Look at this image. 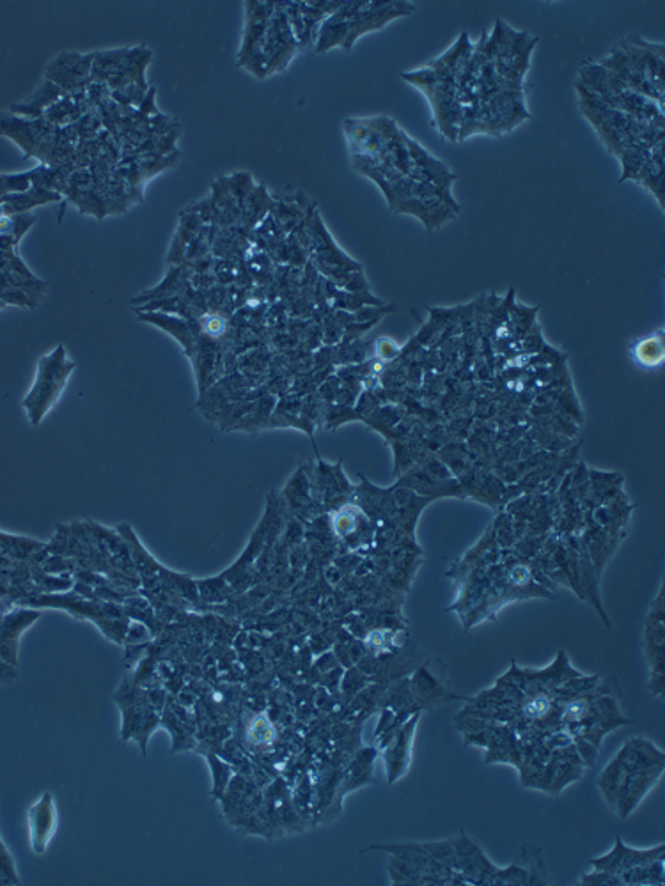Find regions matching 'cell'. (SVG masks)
Returning a JSON list of instances; mask_svg holds the SVG:
<instances>
[{
    "mask_svg": "<svg viewBox=\"0 0 665 886\" xmlns=\"http://www.w3.org/2000/svg\"><path fill=\"white\" fill-rule=\"evenodd\" d=\"M77 363L68 358L62 344H59L48 355L41 356L37 362V375L32 389L22 401L23 410L27 411V417L34 427L43 422L48 411L57 403Z\"/></svg>",
    "mask_w": 665,
    "mask_h": 886,
    "instance_id": "cell-2",
    "label": "cell"
},
{
    "mask_svg": "<svg viewBox=\"0 0 665 886\" xmlns=\"http://www.w3.org/2000/svg\"><path fill=\"white\" fill-rule=\"evenodd\" d=\"M37 617H40V614H36V612H15L11 615H6L0 621V656L8 661H15L16 640H18L20 633Z\"/></svg>",
    "mask_w": 665,
    "mask_h": 886,
    "instance_id": "cell-4",
    "label": "cell"
},
{
    "mask_svg": "<svg viewBox=\"0 0 665 886\" xmlns=\"http://www.w3.org/2000/svg\"><path fill=\"white\" fill-rule=\"evenodd\" d=\"M661 356H664L661 339L649 337V339H646V341H640L639 344L635 346L637 362L644 363V365H654V363H660Z\"/></svg>",
    "mask_w": 665,
    "mask_h": 886,
    "instance_id": "cell-5",
    "label": "cell"
},
{
    "mask_svg": "<svg viewBox=\"0 0 665 886\" xmlns=\"http://www.w3.org/2000/svg\"><path fill=\"white\" fill-rule=\"evenodd\" d=\"M55 806L50 794H44L29 812L30 842L36 853H43L55 832Z\"/></svg>",
    "mask_w": 665,
    "mask_h": 886,
    "instance_id": "cell-3",
    "label": "cell"
},
{
    "mask_svg": "<svg viewBox=\"0 0 665 886\" xmlns=\"http://www.w3.org/2000/svg\"><path fill=\"white\" fill-rule=\"evenodd\" d=\"M600 64L625 87L640 96H649L651 102L654 98V89H658L660 95L664 91V85L657 82H661L664 73L661 44H651L640 37H630V41L616 48L611 57Z\"/></svg>",
    "mask_w": 665,
    "mask_h": 886,
    "instance_id": "cell-1",
    "label": "cell"
}]
</instances>
